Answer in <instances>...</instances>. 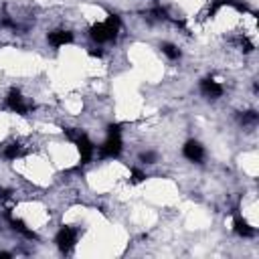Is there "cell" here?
Returning <instances> with one entry per match:
<instances>
[{"label":"cell","instance_id":"8992f818","mask_svg":"<svg viewBox=\"0 0 259 259\" xmlns=\"http://www.w3.org/2000/svg\"><path fill=\"white\" fill-rule=\"evenodd\" d=\"M182 156H184L186 160H190V162L200 164V162L204 160V148H202L200 142H196V140H188V142L182 146Z\"/></svg>","mask_w":259,"mask_h":259},{"label":"cell","instance_id":"ba28073f","mask_svg":"<svg viewBox=\"0 0 259 259\" xmlns=\"http://www.w3.org/2000/svg\"><path fill=\"white\" fill-rule=\"evenodd\" d=\"M49 42L53 47H65V45L73 42V32L71 30H63V28L53 30V32H49Z\"/></svg>","mask_w":259,"mask_h":259},{"label":"cell","instance_id":"52a82bcc","mask_svg":"<svg viewBox=\"0 0 259 259\" xmlns=\"http://www.w3.org/2000/svg\"><path fill=\"white\" fill-rule=\"evenodd\" d=\"M200 93H202L206 99H219V97L223 95V87H221L214 79L206 77V79L200 81Z\"/></svg>","mask_w":259,"mask_h":259},{"label":"cell","instance_id":"30bf717a","mask_svg":"<svg viewBox=\"0 0 259 259\" xmlns=\"http://www.w3.org/2000/svg\"><path fill=\"white\" fill-rule=\"evenodd\" d=\"M233 227H235V233H237L239 237H245V239H249V237H255V229H253V227H251L247 221H243L239 214H235Z\"/></svg>","mask_w":259,"mask_h":259},{"label":"cell","instance_id":"5bb4252c","mask_svg":"<svg viewBox=\"0 0 259 259\" xmlns=\"http://www.w3.org/2000/svg\"><path fill=\"white\" fill-rule=\"evenodd\" d=\"M146 178H148V176H146L142 170H138V168H132V170H130V184H142Z\"/></svg>","mask_w":259,"mask_h":259},{"label":"cell","instance_id":"6da1fadb","mask_svg":"<svg viewBox=\"0 0 259 259\" xmlns=\"http://www.w3.org/2000/svg\"><path fill=\"white\" fill-rule=\"evenodd\" d=\"M121 28V20L117 14H109L103 22H97L89 28V36L95 40V42H107V40H113L117 36Z\"/></svg>","mask_w":259,"mask_h":259},{"label":"cell","instance_id":"7a4b0ae2","mask_svg":"<svg viewBox=\"0 0 259 259\" xmlns=\"http://www.w3.org/2000/svg\"><path fill=\"white\" fill-rule=\"evenodd\" d=\"M6 107L18 115H28V111L34 109V103H26L18 89H10L6 95Z\"/></svg>","mask_w":259,"mask_h":259},{"label":"cell","instance_id":"3957f363","mask_svg":"<svg viewBox=\"0 0 259 259\" xmlns=\"http://www.w3.org/2000/svg\"><path fill=\"white\" fill-rule=\"evenodd\" d=\"M55 243H57L61 253H65V255L71 253L75 243H77V231L73 227H61L59 233L55 235Z\"/></svg>","mask_w":259,"mask_h":259},{"label":"cell","instance_id":"9a60e30c","mask_svg":"<svg viewBox=\"0 0 259 259\" xmlns=\"http://www.w3.org/2000/svg\"><path fill=\"white\" fill-rule=\"evenodd\" d=\"M156 160H158L156 152H142L140 154V162L142 164H156Z\"/></svg>","mask_w":259,"mask_h":259},{"label":"cell","instance_id":"8fae6325","mask_svg":"<svg viewBox=\"0 0 259 259\" xmlns=\"http://www.w3.org/2000/svg\"><path fill=\"white\" fill-rule=\"evenodd\" d=\"M162 53L170 59V61H176V59H180V49L176 47V45H172V42H162Z\"/></svg>","mask_w":259,"mask_h":259},{"label":"cell","instance_id":"5b68a950","mask_svg":"<svg viewBox=\"0 0 259 259\" xmlns=\"http://www.w3.org/2000/svg\"><path fill=\"white\" fill-rule=\"evenodd\" d=\"M73 144H75V146H77V150H79V156H81V164H87V162L93 158V152H95V146H93V142L87 138V134H85V132H81Z\"/></svg>","mask_w":259,"mask_h":259},{"label":"cell","instance_id":"277c9868","mask_svg":"<svg viewBox=\"0 0 259 259\" xmlns=\"http://www.w3.org/2000/svg\"><path fill=\"white\" fill-rule=\"evenodd\" d=\"M121 152V138L119 134H107V140L99 146V156L101 158H117Z\"/></svg>","mask_w":259,"mask_h":259},{"label":"cell","instance_id":"d6986e66","mask_svg":"<svg viewBox=\"0 0 259 259\" xmlns=\"http://www.w3.org/2000/svg\"><path fill=\"white\" fill-rule=\"evenodd\" d=\"M8 196H10V190H2L0 192V198H8Z\"/></svg>","mask_w":259,"mask_h":259},{"label":"cell","instance_id":"2e32d148","mask_svg":"<svg viewBox=\"0 0 259 259\" xmlns=\"http://www.w3.org/2000/svg\"><path fill=\"white\" fill-rule=\"evenodd\" d=\"M107 134H121V123H109Z\"/></svg>","mask_w":259,"mask_h":259},{"label":"cell","instance_id":"9c48e42d","mask_svg":"<svg viewBox=\"0 0 259 259\" xmlns=\"http://www.w3.org/2000/svg\"><path fill=\"white\" fill-rule=\"evenodd\" d=\"M6 219H8L10 227H12L14 231H18L20 235H24L26 239H38V237H36V233H34V231H30V229L26 227V223H24V221H20V219H14L10 212H6Z\"/></svg>","mask_w":259,"mask_h":259},{"label":"cell","instance_id":"4fadbf2b","mask_svg":"<svg viewBox=\"0 0 259 259\" xmlns=\"http://www.w3.org/2000/svg\"><path fill=\"white\" fill-rule=\"evenodd\" d=\"M257 119H259L257 111H245V113H241V115H239V121H241L243 125H255V123H257Z\"/></svg>","mask_w":259,"mask_h":259},{"label":"cell","instance_id":"ac0fdd59","mask_svg":"<svg viewBox=\"0 0 259 259\" xmlns=\"http://www.w3.org/2000/svg\"><path fill=\"white\" fill-rule=\"evenodd\" d=\"M12 255L8 253V251H0V259H10Z\"/></svg>","mask_w":259,"mask_h":259},{"label":"cell","instance_id":"e0dca14e","mask_svg":"<svg viewBox=\"0 0 259 259\" xmlns=\"http://www.w3.org/2000/svg\"><path fill=\"white\" fill-rule=\"evenodd\" d=\"M89 55H91V57H101V55H103V51H101L99 47H97V49H89Z\"/></svg>","mask_w":259,"mask_h":259},{"label":"cell","instance_id":"7c38bea8","mask_svg":"<svg viewBox=\"0 0 259 259\" xmlns=\"http://www.w3.org/2000/svg\"><path fill=\"white\" fill-rule=\"evenodd\" d=\"M20 152H22L20 144H18V142H12V144H8V146L4 148V158H8V160H16V158L20 156Z\"/></svg>","mask_w":259,"mask_h":259}]
</instances>
